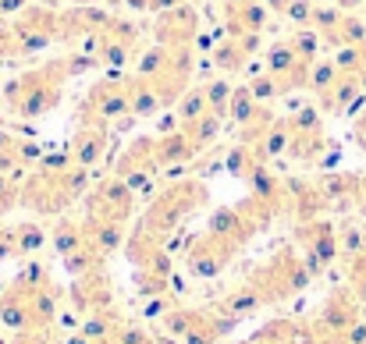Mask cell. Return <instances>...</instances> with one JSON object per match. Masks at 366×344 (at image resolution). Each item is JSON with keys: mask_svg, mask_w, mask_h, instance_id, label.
I'll return each instance as SVG.
<instances>
[{"mask_svg": "<svg viewBox=\"0 0 366 344\" xmlns=\"http://www.w3.org/2000/svg\"><path fill=\"white\" fill-rule=\"evenodd\" d=\"M64 79H71L68 61L39 64V68H32L29 75H21V79H14L11 86H4L0 96H4V103H7L11 114L39 117L61 103V86H64Z\"/></svg>", "mask_w": 366, "mask_h": 344, "instance_id": "1", "label": "cell"}, {"mask_svg": "<svg viewBox=\"0 0 366 344\" xmlns=\"http://www.w3.org/2000/svg\"><path fill=\"white\" fill-rule=\"evenodd\" d=\"M310 266L295 248H277L267 263H259L245 280L252 284V291L259 295L263 305H281L288 298H295L306 284H310Z\"/></svg>", "mask_w": 366, "mask_h": 344, "instance_id": "2", "label": "cell"}, {"mask_svg": "<svg viewBox=\"0 0 366 344\" xmlns=\"http://www.w3.org/2000/svg\"><path fill=\"white\" fill-rule=\"evenodd\" d=\"M203 203H207V188H203L199 181H174V185H167V188L149 203V210H146V217H142V228H149L153 234L167 238L189 213H196Z\"/></svg>", "mask_w": 366, "mask_h": 344, "instance_id": "3", "label": "cell"}, {"mask_svg": "<svg viewBox=\"0 0 366 344\" xmlns=\"http://www.w3.org/2000/svg\"><path fill=\"white\" fill-rule=\"evenodd\" d=\"M295 245L302 248V259L310 266V273H324L338 256H342V245H338V228L324 217L317 221H302L295 228Z\"/></svg>", "mask_w": 366, "mask_h": 344, "instance_id": "4", "label": "cell"}, {"mask_svg": "<svg viewBox=\"0 0 366 344\" xmlns=\"http://www.w3.org/2000/svg\"><path fill=\"white\" fill-rule=\"evenodd\" d=\"M235 256H239V245H235V241H228V238H221V234H214V231H203L199 238H192V245H189V252H185V266H189L192 277L210 280V277L224 273Z\"/></svg>", "mask_w": 366, "mask_h": 344, "instance_id": "5", "label": "cell"}, {"mask_svg": "<svg viewBox=\"0 0 366 344\" xmlns=\"http://www.w3.org/2000/svg\"><path fill=\"white\" fill-rule=\"evenodd\" d=\"M57 36H61V18L50 7H25L21 18L14 21V29H11V39H14L18 57H29V54L43 50Z\"/></svg>", "mask_w": 366, "mask_h": 344, "instance_id": "6", "label": "cell"}, {"mask_svg": "<svg viewBox=\"0 0 366 344\" xmlns=\"http://www.w3.org/2000/svg\"><path fill=\"white\" fill-rule=\"evenodd\" d=\"M86 206H89L86 217H100V221H118V224H124L135 213V188L124 178L111 174V178H104L89 192V203Z\"/></svg>", "mask_w": 366, "mask_h": 344, "instance_id": "7", "label": "cell"}, {"mask_svg": "<svg viewBox=\"0 0 366 344\" xmlns=\"http://www.w3.org/2000/svg\"><path fill=\"white\" fill-rule=\"evenodd\" d=\"M363 316H360V298L349 291V288H335L327 298H324V305H320V313H317V320L310 323L317 334H349L356 323H360Z\"/></svg>", "mask_w": 366, "mask_h": 344, "instance_id": "8", "label": "cell"}, {"mask_svg": "<svg viewBox=\"0 0 366 344\" xmlns=\"http://www.w3.org/2000/svg\"><path fill=\"white\" fill-rule=\"evenodd\" d=\"M310 68H313V64H306V61L295 54L292 43H274V46L267 50V71H270V79L277 82L281 93L306 89V86H310Z\"/></svg>", "mask_w": 366, "mask_h": 344, "instance_id": "9", "label": "cell"}, {"mask_svg": "<svg viewBox=\"0 0 366 344\" xmlns=\"http://www.w3.org/2000/svg\"><path fill=\"white\" fill-rule=\"evenodd\" d=\"M71 305L89 316V313H104V309H114V284H111V273L107 266L100 270H89L82 277L71 280Z\"/></svg>", "mask_w": 366, "mask_h": 344, "instance_id": "10", "label": "cell"}, {"mask_svg": "<svg viewBox=\"0 0 366 344\" xmlns=\"http://www.w3.org/2000/svg\"><path fill=\"white\" fill-rule=\"evenodd\" d=\"M107 124H111V121H104L100 114L82 111V121H79V128H75V135H71V142H68L71 160H75L79 167H93V163L104 156V149H107Z\"/></svg>", "mask_w": 366, "mask_h": 344, "instance_id": "11", "label": "cell"}, {"mask_svg": "<svg viewBox=\"0 0 366 344\" xmlns=\"http://www.w3.org/2000/svg\"><path fill=\"white\" fill-rule=\"evenodd\" d=\"M153 32H157V43H164V46H192V39L199 32V14L192 4H178V7L157 14Z\"/></svg>", "mask_w": 366, "mask_h": 344, "instance_id": "12", "label": "cell"}, {"mask_svg": "<svg viewBox=\"0 0 366 344\" xmlns=\"http://www.w3.org/2000/svg\"><path fill=\"white\" fill-rule=\"evenodd\" d=\"M82 111H93L104 121H132V103H128V89H124V79H111V82H100L89 89L86 96V107Z\"/></svg>", "mask_w": 366, "mask_h": 344, "instance_id": "13", "label": "cell"}, {"mask_svg": "<svg viewBox=\"0 0 366 344\" xmlns=\"http://www.w3.org/2000/svg\"><path fill=\"white\" fill-rule=\"evenodd\" d=\"M157 171H160V167H157V156H153V138H135L122 156H118V167H114V174L124 178L132 188H139L142 178L149 181Z\"/></svg>", "mask_w": 366, "mask_h": 344, "instance_id": "14", "label": "cell"}, {"mask_svg": "<svg viewBox=\"0 0 366 344\" xmlns=\"http://www.w3.org/2000/svg\"><path fill=\"white\" fill-rule=\"evenodd\" d=\"M153 156H157V167H182L196 156V146L189 142V135L182 128H174V131H164L153 138Z\"/></svg>", "mask_w": 366, "mask_h": 344, "instance_id": "15", "label": "cell"}, {"mask_svg": "<svg viewBox=\"0 0 366 344\" xmlns=\"http://www.w3.org/2000/svg\"><path fill=\"white\" fill-rule=\"evenodd\" d=\"M288 196H292V213H295L299 224L302 221H317L331 206L317 181H288Z\"/></svg>", "mask_w": 366, "mask_h": 344, "instance_id": "16", "label": "cell"}, {"mask_svg": "<svg viewBox=\"0 0 366 344\" xmlns=\"http://www.w3.org/2000/svg\"><path fill=\"white\" fill-rule=\"evenodd\" d=\"M82 228H86V241L104 256V259H111L118 248L124 245V224L118 221H100V217H86L82 221Z\"/></svg>", "mask_w": 366, "mask_h": 344, "instance_id": "17", "label": "cell"}, {"mask_svg": "<svg viewBox=\"0 0 366 344\" xmlns=\"http://www.w3.org/2000/svg\"><path fill=\"white\" fill-rule=\"evenodd\" d=\"M310 341H313V330H306L302 323L285 320V316L263 323L259 334L252 338V344H310Z\"/></svg>", "mask_w": 366, "mask_h": 344, "instance_id": "18", "label": "cell"}, {"mask_svg": "<svg viewBox=\"0 0 366 344\" xmlns=\"http://www.w3.org/2000/svg\"><path fill=\"white\" fill-rule=\"evenodd\" d=\"M214 309H221L224 316H232V320L239 323V320H245V316H252L256 309H263V302H259V295L252 291V284L242 280V284H235V288H232Z\"/></svg>", "mask_w": 366, "mask_h": 344, "instance_id": "19", "label": "cell"}, {"mask_svg": "<svg viewBox=\"0 0 366 344\" xmlns=\"http://www.w3.org/2000/svg\"><path fill=\"white\" fill-rule=\"evenodd\" d=\"M124 89H128V103H132V117H149L153 111H160L164 103H160V96H157V89L142 79V75H132V79H124Z\"/></svg>", "mask_w": 366, "mask_h": 344, "instance_id": "20", "label": "cell"}, {"mask_svg": "<svg viewBox=\"0 0 366 344\" xmlns=\"http://www.w3.org/2000/svg\"><path fill=\"white\" fill-rule=\"evenodd\" d=\"M221 121L224 117H217L214 111H207L203 117H196V121H189V124H182V131L189 135V142L196 146V153H203L214 138H217V131H221Z\"/></svg>", "mask_w": 366, "mask_h": 344, "instance_id": "21", "label": "cell"}, {"mask_svg": "<svg viewBox=\"0 0 366 344\" xmlns=\"http://www.w3.org/2000/svg\"><path fill=\"white\" fill-rule=\"evenodd\" d=\"M50 238H54V248L64 259V256H71V252H79L86 245V228L75 224V221H57V228L50 231Z\"/></svg>", "mask_w": 366, "mask_h": 344, "instance_id": "22", "label": "cell"}, {"mask_svg": "<svg viewBox=\"0 0 366 344\" xmlns=\"http://www.w3.org/2000/svg\"><path fill=\"white\" fill-rule=\"evenodd\" d=\"M252 149H256L259 163H263V160H274V156H281V153H288V124H285V117H277V124H274Z\"/></svg>", "mask_w": 366, "mask_h": 344, "instance_id": "23", "label": "cell"}, {"mask_svg": "<svg viewBox=\"0 0 366 344\" xmlns=\"http://www.w3.org/2000/svg\"><path fill=\"white\" fill-rule=\"evenodd\" d=\"M224 167H228V174H232V178H252V171L259 167V156H256V149H252V146L235 142V146L228 149V156H224Z\"/></svg>", "mask_w": 366, "mask_h": 344, "instance_id": "24", "label": "cell"}, {"mask_svg": "<svg viewBox=\"0 0 366 344\" xmlns=\"http://www.w3.org/2000/svg\"><path fill=\"white\" fill-rule=\"evenodd\" d=\"M335 64H338L342 75H356V79L366 75V39L363 43H356V46H338Z\"/></svg>", "mask_w": 366, "mask_h": 344, "instance_id": "25", "label": "cell"}, {"mask_svg": "<svg viewBox=\"0 0 366 344\" xmlns=\"http://www.w3.org/2000/svg\"><path fill=\"white\" fill-rule=\"evenodd\" d=\"M267 4H270V7H274V11L281 14V18L295 21L299 29L313 21V7H317L313 0H267Z\"/></svg>", "mask_w": 366, "mask_h": 344, "instance_id": "26", "label": "cell"}, {"mask_svg": "<svg viewBox=\"0 0 366 344\" xmlns=\"http://www.w3.org/2000/svg\"><path fill=\"white\" fill-rule=\"evenodd\" d=\"M345 277H349V291L360 302H366V248L345 256Z\"/></svg>", "mask_w": 366, "mask_h": 344, "instance_id": "27", "label": "cell"}, {"mask_svg": "<svg viewBox=\"0 0 366 344\" xmlns=\"http://www.w3.org/2000/svg\"><path fill=\"white\" fill-rule=\"evenodd\" d=\"M259 107V100L252 96V89L249 86H239L235 93H232V107H228V117L235 121V128H242L245 121L252 117V111Z\"/></svg>", "mask_w": 366, "mask_h": 344, "instance_id": "28", "label": "cell"}, {"mask_svg": "<svg viewBox=\"0 0 366 344\" xmlns=\"http://www.w3.org/2000/svg\"><path fill=\"white\" fill-rule=\"evenodd\" d=\"M14 231V245H18V256H32V252H39L43 248V241H46V231L39 228V224H18Z\"/></svg>", "mask_w": 366, "mask_h": 344, "instance_id": "29", "label": "cell"}, {"mask_svg": "<svg viewBox=\"0 0 366 344\" xmlns=\"http://www.w3.org/2000/svg\"><path fill=\"white\" fill-rule=\"evenodd\" d=\"M292 46H295V54L306 61V64H313L317 61V50H320V36H317V29H310V25H302V29H295L292 32V39H288Z\"/></svg>", "mask_w": 366, "mask_h": 344, "instance_id": "30", "label": "cell"}, {"mask_svg": "<svg viewBox=\"0 0 366 344\" xmlns=\"http://www.w3.org/2000/svg\"><path fill=\"white\" fill-rule=\"evenodd\" d=\"M207 89V103H210V111L217 117H228V107H232V82H224V79H214V82H207L203 86Z\"/></svg>", "mask_w": 366, "mask_h": 344, "instance_id": "31", "label": "cell"}, {"mask_svg": "<svg viewBox=\"0 0 366 344\" xmlns=\"http://www.w3.org/2000/svg\"><path fill=\"white\" fill-rule=\"evenodd\" d=\"M338 64L335 61H313V68H310V86L306 89H313L317 96L324 93V89H331L335 82H338Z\"/></svg>", "mask_w": 366, "mask_h": 344, "instance_id": "32", "label": "cell"}, {"mask_svg": "<svg viewBox=\"0 0 366 344\" xmlns=\"http://www.w3.org/2000/svg\"><path fill=\"white\" fill-rule=\"evenodd\" d=\"M114 338H118V344H157L139 323H128V320H122L118 323V330H114Z\"/></svg>", "mask_w": 366, "mask_h": 344, "instance_id": "33", "label": "cell"}, {"mask_svg": "<svg viewBox=\"0 0 366 344\" xmlns=\"http://www.w3.org/2000/svg\"><path fill=\"white\" fill-rule=\"evenodd\" d=\"M249 89H252V96L263 103V100H274V96H281V89H277V82L270 79V71L263 68V75H256L252 82H249Z\"/></svg>", "mask_w": 366, "mask_h": 344, "instance_id": "34", "label": "cell"}, {"mask_svg": "<svg viewBox=\"0 0 366 344\" xmlns=\"http://www.w3.org/2000/svg\"><path fill=\"white\" fill-rule=\"evenodd\" d=\"M18 199H21V192L14 188V178L11 174H0V213H7Z\"/></svg>", "mask_w": 366, "mask_h": 344, "instance_id": "35", "label": "cell"}, {"mask_svg": "<svg viewBox=\"0 0 366 344\" xmlns=\"http://www.w3.org/2000/svg\"><path fill=\"white\" fill-rule=\"evenodd\" d=\"M11 344H57V341H54V330H18Z\"/></svg>", "mask_w": 366, "mask_h": 344, "instance_id": "36", "label": "cell"}, {"mask_svg": "<svg viewBox=\"0 0 366 344\" xmlns=\"http://www.w3.org/2000/svg\"><path fill=\"white\" fill-rule=\"evenodd\" d=\"M18 245H14V231H0V259H14Z\"/></svg>", "mask_w": 366, "mask_h": 344, "instance_id": "37", "label": "cell"}, {"mask_svg": "<svg viewBox=\"0 0 366 344\" xmlns=\"http://www.w3.org/2000/svg\"><path fill=\"white\" fill-rule=\"evenodd\" d=\"M352 135H356V142H360V149L366 153V107L360 111V117H356V124H352Z\"/></svg>", "mask_w": 366, "mask_h": 344, "instance_id": "38", "label": "cell"}, {"mask_svg": "<svg viewBox=\"0 0 366 344\" xmlns=\"http://www.w3.org/2000/svg\"><path fill=\"white\" fill-rule=\"evenodd\" d=\"M25 7H29V0H0V14H18Z\"/></svg>", "mask_w": 366, "mask_h": 344, "instance_id": "39", "label": "cell"}, {"mask_svg": "<svg viewBox=\"0 0 366 344\" xmlns=\"http://www.w3.org/2000/svg\"><path fill=\"white\" fill-rule=\"evenodd\" d=\"M124 4H132L135 11H149V0H124Z\"/></svg>", "mask_w": 366, "mask_h": 344, "instance_id": "40", "label": "cell"}, {"mask_svg": "<svg viewBox=\"0 0 366 344\" xmlns=\"http://www.w3.org/2000/svg\"><path fill=\"white\" fill-rule=\"evenodd\" d=\"M356 210L366 217V192H360V196H356Z\"/></svg>", "mask_w": 366, "mask_h": 344, "instance_id": "41", "label": "cell"}, {"mask_svg": "<svg viewBox=\"0 0 366 344\" xmlns=\"http://www.w3.org/2000/svg\"><path fill=\"white\" fill-rule=\"evenodd\" d=\"M356 4H363V0H338V7H356Z\"/></svg>", "mask_w": 366, "mask_h": 344, "instance_id": "42", "label": "cell"}, {"mask_svg": "<svg viewBox=\"0 0 366 344\" xmlns=\"http://www.w3.org/2000/svg\"><path fill=\"white\" fill-rule=\"evenodd\" d=\"M93 344H118V338H104V341H93Z\"/></svg>", "mask_w": 366, "mask_h": 344, "instance_id": "43", "label": "cell"}, {"mask_svg": "<svg viewBox=\"0 0 366 344\" xmlns=\"http://www.w3.org/2000/svg\"><path fill=\"white\" fill-rule=\"evenodd\" d=\"M75 4H97V0H75Z\"/></svg>", "mask_w": 366, "mask_h": 344, "instance_id": "44", "label": "cell"}, {"mask_svg": "<svg viewBox=\"0 0 366 344\" xmlns=\"http://www.w3.org/2000/svg\"><path fill=\"white\" fill-rule=\"evenodd\" d=\"M185 4H192V0H185Z\"/></svg>", "mask_w": 366, "mask_h": 344, "instance_id": "45", "label": "cell"}, {"mask_svg": "<svg viewBox=\"0 0 366 344\" xmlns=\"http://www.w3.org/2000/svg\"><path fill=\"white\" fill-rule=\"evenodd\" d=\"M0 89H4V86H0Z\"/></svg>", "mask_w": 366, "mask_h": 344, "instance_id": "46", "label": "cell"}, {"mask_svg": "<svg viewBox=\"0 0 366 344\" xmlns=\"http://www.w3.org/2000/svg\"><path fill=\"white\" fill-rule=\"evenodd\" d=\"M249 344H252V341H249Z\"/></svg>", "mask_w": 366, "mask_h": 344, "instance_id": "47", "label": "cell"}]
</instances>
